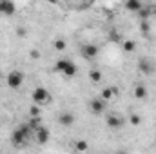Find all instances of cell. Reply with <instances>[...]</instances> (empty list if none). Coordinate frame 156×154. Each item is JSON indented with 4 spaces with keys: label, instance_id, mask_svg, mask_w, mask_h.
<instances>
[{
    "label": "cell",
    "instance_id": "24",
    "mask_svg": "<svg viewBox=\"0 0 156 154\" xmlns=\"http://www.w3.org/2000/svg\"><path fill=\"white\" fill-rule=\"evenodd\" d=\"M29 54H31V58H35V60H38L40 58V51H37V49H33Z\"/></svg>",
    "mask_w": 156,
    "mask_h": 154
},
{
    "label": "cell",
    "instance_id": "4",
    "mask_svg": "<svg viewBox=\"0 0 156 154\" xmlns=\"http://www.w3.org/2000/svg\"><path fill=\"white\" fill-rule=\"evenodd\" d=\"M22 83H24V75H22L20 71H11V73L7 75V85H9L11 89H18Z\"/></svg>",
    "mask_w": 156,
    "mask_h": 154
},
{
    "label": "cell",
    "instance_id": "25",
    "mask_svg": "<svg viewBox=\"0 0 156 154\" xmlns=\"http://www.w3.org/2000/svg\"><path fill=\"white\" fill-rule=\"evenodd\" d=\"M16 35H18V37H26V29H24V27H18V29H16Z\"/></svg>",
    "mask_w": 156,
    "mask_h": 154
},
{
    "label": "cell",
    "instance_id": "5",
    "mask_svg": "<svg viewBox=\"0 0 156 154\" xmlns=\"http://www.w3.org/2000/svg\"><path fill=\"white\" fill-rule=\"evenodd\" d=\"M80 53H82V58L93 60V58H96V54H98V47H96L94 44H83L82 49H80Z\"/></svg>",
    "mask_w": 156,
    "mask_h": 154
},
{
    "label": "cell",
    "instance_id": "2",
    "mask_svg": "<svg viewBox=\"0 0 156 154\" xmlns=\"http://www.w3.org/2000/svg\"><path fill=\"white\" fill-rule=\"evenodd\" d=\"M55 69H56L60 75H64V76H69V78L76 75V65H75V62H71L69 58H60V60L56 62Z\"/></svg>",
    "mask_w": 156,
    "mask_h": 154
},
{
    "label": "cell",
    "instance_id": "22",
    "mask_svg": "<svg viewBox=\"0 0 156 154\" xmlns=\"http://www.w3.org/2000/svg\"><path fill=\"white\" fill-rule=\"evenodd\" d=\"M129 121H131V125H140L142 118H140L138 114H131V118H129Z\"/></svg>",
    "mask_w": 156,
    "mask_h": 154
},
{
    "label": "cell",
    "instance_id": "8",
    "mask_svg": "<svg viewBox=\"0 0 156 154\" xmlns=\"http://www.w3.org/2000/svg\"><path fill=\"white\" fill-rule=\"evenodd\" d=\"M105 121H107V127H111V129H122L123 123H125L123 116H120V114H109Z\"/></svg>",
    "mask_w": 156,
    "mask_h": 154
},
{
    "label": "cell",
    "instance_id": "9",
    "mask_svg": "<svg viewBox=\"0 0 156 154\" xmlns=\"http://www.w3.org/2000/svg\"><path fill=\"white\" fill-rule=\"evenodd\" d=\"M16 11V5L9 0H0V15H13Z\"/></svg>",
    "mask_w": 156,
    "mask_h": 154
},
{
    "label": "cell",
    "instance_id": "20",
    "mask_svg": "<svg viewBox=\"0 0 156 154\" xmlns=\"http://www.w3.org/2000/svg\"><path fill=\"white\" fill-rule=\"evenodd\" d=\"M55 49H58V51H64V49H66V42H64L62 38L55 40Z\"/></svg>",
    "mask_w": 156,
    "mask_h": 154
},
{
    "label": "cell",
    "instance_id": "11",
    "mask_svg": "<svg viewBox=\"0 0 156 154\" xmlns=\"http://www.w3.org/2000/svg\"><path fill=\"white\" fill-rule=\"evenodd\" d=\"M73 121H75V116L71 114V113H62V114L58 116V123H60V125H64V127L73 125Z\"/></svg>",
    "mask_w": 156,
    "mask_h": 154
},
{
    "label": "cell",
    "instance_id": "3",
    "mask_svg": "<svg viewBox=\"0 0 156 154\" xmlns=\"http://www.w3.org/2000/svg\"><path fill=\"white\" fill-rule=\"evenodd\" d=\"M31 98H33V103H35V105H45V103L51 102V94L47 93L45 87H35Z\"/></svg>",
    "mask_w": 156,
    "mask_h": 154
},
{
    "label": "cell",
    "instance_id": "14",
    "mask_svg": "<svg viewBox=\"0 0 156 154\" xmlns=\"http://www.w3.org/2000/svg\"><path fill=\"white\" fill-rule=\"evenodd\" d=\"M125 7H127L129 11H134V13H138V11L142 9V4H140L138 0H129V2H125Z\"/></svg>",
    "mask_w": 156,
    "mask_h": 154
},
{
    "label": "cell",
    "instance_id": "26",
    "mask_svg": "<svg viewBox=\"0 0 156 154\" xmlns=\"http://www.w3.org/2000/svg\"><path fill=\"white\" fill-rule=\"evenodd\" d=\"M116 154H127V152H122V151H120V152H116Z\"/></svg>",
    "mask_w": 156,
    "mask_h": 154
},
{
    "label": "cell",
    "instance_id": "21",
    "mask_svg": "<svg viewBox=\"0 0 156 154\" xmlns=\"http://www.w3.org/2000/svg\"><path fill=\"white\" fill-rule=\"evenodd\" d=\"M38 114H40V109L33 103V105H31V109H29V116H31V118H38Z\"/></svg>",
    "mask_w": 156,
    "mask_h": 154
},
{
    "label": "cell",
    "instance_id": "15",
    "mask_svg": "<svg viewBox=\"0 0 156 154\" xmlns=\"http://www.w3.org/2000/svg\"><path fill=\"white\" fill-rule=\"evenodd\" d=\"M89 80H91L93 83H98V82L102 80V73H100L98 69H91V71H89Z\"/></svg>",
    "mask_w": 156,
    "mask_h": 154
},
{
    "label": "cell",
    "instance_id": "10",
    "mask_svg": "<svg viewBox=\"0 0 156 154\" xmlns=\"http://www.w3.org/2000/svg\"><path fill=\"white\" fill-rule=\"evenodd\" d=\"M35 136H37V142H38V143H47L49 138H51V134H49V131H47L45 127H38V129L35 131Z\"/></svg>",
    "mask_w": 156,
    "mask_h": 154
},
{
    "label": "cell",
    "instance_id": "13",
    "mask_svg": "<svg viewBox=\"0 0 156 154\" xmlns=\"http://www.w3.org/2000/svg\"><path fill=\"white\" fill-rule=\"evenodd\" d=\"M145 96H147V87H145V85H136V87H134V98L142 100V98H145Z\"/></svg>",
    "mask_w": 156,
    "mask_h": 154
},
{
    "label": "cell",
    "instance_id": "23",
    "mask_svg": "<svg viewBox=\"0 0 156 154\" xmlns=\"http://www.w3.org/2000/svg\"><path fill=\"white\" fill-rule=\"evenodd\" d=\"M140 29H142L144 33H147V31L151 29V26H149V20H144V22L140 24Z\"/></svg>",
    "mask_w": 156,
    "mask_h": 154
},
{
    "label": "cell",
    "instance_id": "12",
    "mask_svg": "<svg viewBox=\"0 0 156 154\" xmlns=\"http://www.w3.org/2000/svg\"><path fill=\"white\" fill-rule=\"evenodd\" d=\"M116 94H118L116 87H105V89L102 91V96H100V98H102L104 102H109V100H111L113 96H116Z\"/></svg>",
    "mask_w": 156,
    "mask_h": 154
},
{
    "label": "cell",
    "instance_id": "1",
    "mask_svg": "<svg viewBox=\"0 0 156 154\" xmlns=\"http://www.w3.org/2000/svg\"><path fill=\"white\" fill-rule=\"evenodd\" d=\"M31 134H33V131L29 129V125H27V123H22V125H18V127L13 131L11 142H13V145H15L16 149L26 147V142H27V138H29Z\"/></svg>",
    "mask_w": 156,
    "mask_h": 154
},
{
    "label": "cell",
    "instance_id": "7",
    "mask_svg": "<svg viewBox=\"0 0 156 154\" xmlns=\"http://www.w3.org/2000/svg\"><path fill=\"white\" fill-rule=\"evenodd\" d=\"M89 111H91L93 114H102V113L105 111V102H104L102 98H93V100L89 102Z\"/></svg>",
    "mask_w": 156,
    "mask_h": 154
},
{
    "label": "cell",
    "instance_id": "17",
    "mask_svg": "<svg viewBox=\"0 0 156 154\" xmlns=\"http://www.w3.org/2000/svg\"><path fill=\"white\" fill-rule=\"evenodd\" d=\"M136 15L142 18V22H144V20H149V16H151V9H149V7H142Z\"/></svg>",
    "mask_w": 156,
    "mask_h": 154
},
{
    "label": "cell",
    "instance_id": "19",
    "mask_svg": "<svg viewBox=\"0 0 156 154\" xmlns=\"http://www.w3.org/2000/svg\"><path fill=\"white\" fill-rule=\"evenodd\" d=\"M75 147H76V151L83 152V151H87V142H83V140H78V142H75Z\"/></svg>",
    "mask_w": 156,
    "mask_h": 154
},
{
    "label": "cell",
    "instance_id": "18",
    "mask_svg": "<svg viewBox=\"0 0 156 154\" xmlns=\"http://www.w3.org/2000/svg\"><path fill=\"white\" fill-rule=\"evenodd\" d=\"M27 125H29V129H31L33 134H35V131H37L38 127H42V125H40V118H31V120L27 121Z\"/></svg>",
    "mask_w": 156,
    "mask_h": 154
},
{
    "label": "cell",
    "instance_id": "6",
    "mask_svg": "<svg viewBox=\"0 0 156 154\" xmlns=\"http://www.w3.org/2000/svg\"><path fill=\"white\" fill-rule=\"evenodd\" d=\"M138 69H140V73H144V75H153L156 67H154V64H153L149 58L144 56V58L138 60Z\"/></svg>",
    "mask_w": 156,
    "mask_h": 154
},
{
    "label": "cell",
    "instance_id": "16",
    "mask_svg": "<svg viewBox=\"0 0 156 154\" xmlns=\"http://www.w3.org/2000/svg\"><path fill=\"white\" fill-rule=\"evenodd\" d=\"M122 47H123V51H125V53H133V51L136 49V44H134L133 40H125V42L122 44Z\"/></svg>",
    "mask_w": 156,
    "mask_h": 154
}]
</instances>
